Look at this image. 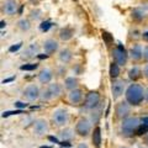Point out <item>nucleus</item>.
Here are the masks:
<instances>
[{
	"label": "nucleus",
	"instance_id": "obj_1",
	"mask_svg": "<svg viewBox=\"0 0 148 148\" xmlns=\"http://www.w3.org/2000/svg\"><path fill=\"white\" fill-rule=\"evenodd\" d=\"M125 98L131 106H137L145 100V89L140 84H131L126 89Z\"/></svg>",
	"mask_w": 148,
	"mask_h": 148
},
{
	"label": "nucleus",
	"instance_id": "obj_2",
	"mask_svg": "<svg viewBox=\"0 0 148 148\" xmlns=\"http://www.w3.org/2000/svg\"><path fill=\"white\" fill-rule=\"evenodd\" d=\"M141 126V120L136 116H130L122 120L121 123V133L125 137H131L138 131Z\"/></svg>",
	"mask_w": 148,
	"mask_h": 148
},
{
	"label": "nucleus",
	"instance_id": "obj_3",
	"mask_svg": "<svg viewBox=\"0 0 148 148\" xmlns=\"http://www.w3.org/2000/svg\"><path fill=\"white\" fill-rule=\"evenodd\" d=\"M92 122L86 117H80L77 120L75 126H74V131L79 137L85 138L92 132Z\"/></svg>",
	"mask_w": 148,
	"mask_h": 148
},
{
	"label": "nucleus",
	"instance_id": "obj_4",
	"mask_svg": "<svg viewBox=\"0 0 148 148\" xmlns=\"http://www.w3.org/2000/svg\"><path fill=\"white\" fill-rule=\"evenodd\" d=\"M52 120L58 127L67 126L68 122H69V112H68V110L63 109V108L56 109L52 112Z\"/></svg>",
	"mask_w": 148,
	"mask_h": 148
},
{
	"label": "nucleus",
	"instance_id": "obj_5",
	"mask_svg": "<svg viewBox=\"0 0 148 148\" xmlns=\"http://www.w3.org/2000/svg\"><path fill=\"white\" fill-rule=\"evenodd\" d=\"M49 131V125L47 120L45 119H36L34 121V126H32V132L37 137H43Z\"/></svg>",
	"mask_w": 148,
	"mask_h": 148
},
{
	"label": "nucleus",
	"instance_id": "obj_6",
	"mask_svg": "<svg viewBox=\"0 0 148 148\" xmlns=\"http://www.w3.org/2000/svg\"><path fill=\"white\" fill-rule=\"evenodd\" d=\"M100 104V94L98 91H89L84 99V108L86 110H95L99 108Z\"/></svg>",
	"mask_w": 148,
	"mask_h": 148
},
{
	"label": "nucleus",
	"instance_id": "obj_7",
	"mask_svg": "<svg viewBox=\"0 0 148 148\" xmlns=\"http://www.w3.org/2000/svg\"><path fill=\"white\" fill-rule=\"evenodd\" d=\"M115 114H116L117 119L120 120H125L130 117V114H131V105H130L127 101H120L115 106Z\"/></svg>",
	"mask_w": 148,
	"mask_h": 148
},
{
	"label": "nucleus",
	"instance_id": "obj_8",
	"mask_svg": "<svg viewBox=\"0 0 148 148\" xmlns=\"http://www.w3.org/2000/svg\"><path fill=\"white\" fill-rule=\"evenodd\" d=\"M40 94L41 90L36 84H29L22 91V95L27 101H36L37 99H40Z\"/></svg>",
	"mask_w": 148,
	"mask_h": 148
},
{
	"label": "nucleus",
	"instance_id": "obj_9",
	"mask_svg": "<svg viewBox=\"0 0 148 148\" xmlns=\"http://www.w3.org/2000/svg\"><path fill=\"white\" fill-rule=\"evenodd\" d=\"M112 56H114L115 63H117L119 66H125V64H126L128 54H127L126 49L123 48V46L121 43H120L117 47L112 51Z\"/></svg>",
	"mask_w": 148,
	"mask_h": 148
},
{
	"label": "nucleus",
	"instance_id": "obj_10",
	"mask_svg": "<svg viewBox=\"0 0 148 148\" xmlns=\"http://www.w3.org/2000/svg\"><path fill=\"white\" fill-rule=\"evenodd\" d=\"M123 92H126V83L123 80L120 79H115L111 84V94H112V98L116 100L120 96L123 95Z\"/></svg>",
	"mask_w": 148,
	"mask_h": 148
},
{
	"label": "nucleus",
	"instance_id": "obj_11",
	"mask_svg": "<svg viewBox=\"0 0 148 148\" xmlns=\"http://www.w3.org/2000/svg\"><path fill=\"white\" fill-rule=\"evenodd\" d=\"M83 98H84V94H83V90L80 89H74L68 92V101L72 105L80 104L83 101Z\"/></svg>",
	"mask_w": 148,
	"mask_h": 148
},
{
	"label": "nucleus",
	"instance_id": "obj_12",
	"mask_svg": "<svg viewBox=\"0 0 148 148\" xmlns=\"http://www.w3.org/2000/svg\"><path fill=\"white\" fill-rule=\"evenodd\" d=\"M38 51H40L38 45H37V43H30V45L26 47V49L24 51V52H22L21 57H22V58H26V59L32 58V57H35V56H38V54H40Z\"/></svg>",
	"mask_w": 148,
	"mask_h": 148
},
{
	"label": "nucleus",
	"instance_id": "obj_13",
	"mask_svg": "<svg viewBox=\"0 0 148 148\" xmlns=\"http://www.w3.org/2000/svg\"><path fill=\"white\" fill-rule=\"evenodd\" d=\"M53 78V72L51 68H43L38 74V82L41 84H48Z\"/></svg>",
	"mask_w": 148,
	"mask_h": 148
},
{
	"label": "nucleus",
	"instance_id": "obj_14",
	"mask_svg": "<svg viewBox=\"0 0 148 148\" xmlns=\"http://www.w3.org/2000/svg\"><path fill=\"white\" fill-rule=\"evenodd\" d=\"M3 11L6 15H14L17 11V3L15 0H5V3L3 4Z\"/></svg>",
	"mask_w": 148,
	"mask_h": 148
},
{
	"label": "nucleus",
	"instance_id": "obj_15",
	"mask_svg": "<svg viewBox=\"0 0 148 148\" xmlns=\"http://www.w3.org/2000/svg\"><path fill=\"white\" fill-rule=\"evenodd\" d=\"M101 142H103V138H101V128H100V126H96L91 132V143L95 148H100Z\"/></svg>",
	"mask_w": 148,
	"mask_h": 148
},
{
	"label": "nucleus",
	"instance_id": "obj_16",
	"mask_svg": "<svg viewBox=\"0 0 148 148\" xmlns=\"http://www.w3.org/2000/svg\"><path fill=\"white\" fill-rule=\"evenodd\" d=\"M43 49H45L46 53L52 54L58 49V42L57 41H54V40H52V38L46 40L43 42Z\"/></svg>",
	"mask_w": 148,
	"mask_h": 148
},
{
	"label": "nucleus",
	"instance_id": "obj_17",
	"mask_svg": "<svg viewBox=\"0 0 148 148\" xmlns=\"http://www.w3.org/2000/svg\"><path fill=\"white\" fill-rule=\"evenodd\" d=\"M47 90H48L52 99L58 98V96L62 94V86L59 83H51V84L47 86Z\"/></svg>",
	"mask_w": 148,
	"mask_h": 148
},
{
	"label": "nucleus",
	"instance_id": "obj_18",
	"mask_svg": "<svg viewBox=\"0 0 148 148\" xmlns=\"http://www.w3.org/2000/svg\"><path fill=\"white\" fill-rule=\"evenodd\" d=\"M130 56H131V58L135 59V61H140V59L143 57L142 46L141 45H135L131 49H130Z\"/></svg>",
	"mask_w": 148,
	"mask_h": 148
},
{
	"label": "nucleus",
	"instance_id": "obj_19",
	"mask_svg": "<svg viewBox=\"0 0 148 148\" xmlns=\"http://www.w3.org/2000/svg\"><path fill=\"white\" fill-rule=\"evenodd\" d=\"M58 57H59V61H61V62H63V63H69V62L72 61V58H73V53H72L71 49L64 48V49H62L61 52H59Z\"/></svg>",
	"mask_w": 148,
	"mask_h": 148
},
{
	"label": "nucleus",
	"instance_id": "obj_20",
	"mask_svg": "<svg viewBox=\"0 0 148 148\" xmlns=\"http://www.w3.org/2000/svg\"><path fill=\"white\" fill-rule=\"evenodd\" d=\"M64 88L69 91H72L74 89H78V79L74 78V77L66 78V80H64Z\"/></svg>",
	"mask_w": 148,
	"mask_h": 148
},
{
	"label": "nucleus",
	"instance_id": "obj_21",
	"mask_svg": "<svg viewBox=\"0 0 148 148\" xmlns=\"http://www.w3.org/2000/svg\"><path fill=\"white\" fill-rule=\"evenodd\" d=\"M74 35V31L72 27H64V29H62L61 31H59V38H61L62 41H68L71 40L72 37Z\"/></svg>",
	"mask_w": 148,
	"mask_h": 148
},
{
	"label": "nucleus",
	"instance_id": "obj_22",
	"mask_svg": "<svg viewBox=\"0 0 148 148\" xmlns=\"http://www.w3.org/2000/svg\"><path fill=\"white\" fill-rule=\"evenodd\" d=\"M141 74H142V72H141V69H140V67H132L131 69L128 71V78L131 80H137V79H140L141 78Z\"/></svg>",
	"mask_w": 148,
	"mask_h": 148
},
{
	"label": "nucleus",
	"instance_id": "obj_23",
	"mask_svg": "<svg viewBox=\"0 0 148 148\" xmlns=\"http://www.w3.org/2000/svg\"><path fill=\"white\" fill-rule=\"evenodd\" d=\"M109 73H110V77L112 78V79H116V78L120 75V66L117 63H111L110 64V71H109Z\"/></svg>",
	"mask_w": 148,
	"mask_h": 148
},
{
	"label": "nucleus",
	"instance_id": "obj_24",
	"mask_svg": "<svg viewBox=\"0 0 148 148\" xmlns=\"http://www.w3.org/2000/svg\"><path fill=\"white\" fill-rule=\"evenodd\" d=\"M17 26L20 27V30L22 31H29L31 29V25H30V21L27 18H20L17 21Z\"/></svg>",
	"mask_w": 148,
	"mask_h": 148
},
{
	"label": "nucleus",
	"instance_id": "obj_25",
	"mask_svg": "<svg viewBox=\"0 0 148 148\" xmlns=\"http://www.w3.org/2000/svg\"><path fill=\"white\" fill-rule=\"evenodd\" d=\"M72 132L73 131H72L71 128H64V130H62V131L59 132V136H61L62 140L67 141V140H71V138L73 137V133Z\"/></svg>",
	"mask_w": 148,
	"mask_h": 148
},
{
	"label": "nucleus",
	"instance_id": "obj_26",
	"mask_svg": "<svg viewBox=\"0 0 148 148\" xmlns=\"http://www.w3.org/2000/svg\"><path fill=\"white\" fill-rule=\"evenodd\" d=\"M132 17L135 18V20H142V18L145 17V11L141 10V9H135V10L132 11Z\"/></svg>",
	"mask_w": 148,
	"mask_h": 148
},
{
	"label": "nucleus",
	"instance_id": "obj_27",
	"mask_svg": "<svg viewBox=\"0 0 148 148\" xmlns=\"http://www.w3.org/2000/svg\"><path fill=\"white\" fill-rule=\"evenodd\" d=\"M40 99L42 100V101H49V100H52V98H51L49 92H48V90H47V88H45V89L41 90Z\"/></svg>",
	"mask_w": 148,
	"mask_h": 148
},
{
	"label": "nucleus",
	"instance_id": "obj_28",
	"mask_svg": "<svg viewBox=\"0 0 148 148\" xmlns=\"http://www.w3.org/2000/svg\"><path fill=\"white\" fill-rule=\"evenodd\" d=\"M37 68H38V64L37 63H27V64H24V66L20 67L21 71H35Z\"/></svg>",
	"mask_w": 148,
	"mask_h": 148
},
{
	"label": "nucleus",
	"instance_id": "obj_29",
	"mask_svg": "<svg viewBox=\"0 0 148 148\" xmlns=\"http://www.w3.org/2000/svg\"><path fill=\"white\" fill-rule=\"evenodd\" d=\"M51 27H52V24H51V21H49V20H46V21H43V22H41V25H40L41 31H43V32L48 31Z\"/></svg>",
	"mask_w": 148,
	"mask_h": 148
},
{
	"label": "nucleus",
	"instance_id": "obj_30",
	"mask_svg": "<svg viewBox=\"0 0 148 148\" xmlns=\"http://www.w3.org/2000/svg\"><path fill=\"white\" fill-rule=\"evenodd\" d=\"M103 38L106 41V42H110V41H112V36H111L109 32H106V31H103Z\"/></svg>",
	"mask_w": 148,
	"mask_h": 148
},
{
	"label": "nucleus",
	"instance_id": "obj_31",
	"mask_svg": "<svg viewBox=\"0 0 148 148\" xmlns=\"http://www.w3.org/2000/svg\"><path fill=\"white\" fill-rule=\"evenodd\" d=\"M21 46H22V42H18L16 45L11 46V47L9 48V52H16V51H18V48H21Z\"/></svg>",
	"mask_w": 148,
	"mask_h": 148
},
{
	"label": "nucleus",
	"instance_id": "obj_32",
	"mask_svg": "<svg viewBox=\"0 0 148 148\" xmlns=\"http://www.w3.org/2000/svg\"><path fill=\"white\" fill-rule=\"evenodd\" d=\"M40 14H41L40 10H32L31 11V18H35V20H37V18L40 17Z\"/></svg>",
	"mask_w": 148,
	"mask_h": 148
},
{
	"label": "nucleus",
	"instance_id": "obj_33",
	"mask_svg": "<svg viewBox=\"0 0 148 148\" xmlns=\"http://www.w3.org/2000/svg\"><path fill=\"white\" fill-rule=\"evenodd\" d=\"M75 148H90V146L88 145L86 142L82 141V142H79V143H78V145H77V147H75Z\"/></svg>",
	"mask_w": 148,
	"mask_h": 148
},
{
	"label": "nucleus",
	"instance_id": "obj_34",
	"mask_svg": "<svg viewBox=\"0 0 148 148\" xmlns=\"http://www.w3.org/2000/svg\"><path fill=\"white\" fill-rule=\"evenodd\" d=\"M143 58L148 61V46H146L145 48H143Z\"/></svg>",
	"mask_w": 148,
	"mask_h": 148
},
{
	"label": "nucleus",
	"instance_id": "obj_35",
	"mask_svg": "<svg viewBox=\"0 0 148 148\" xmlns=\"http://www.w3.org/2000/svg\"><path fill=\"white\" fill-rule=\"evenodd\" d=\"M26 105H27V104H25V103H21V101H16V103H15V106H16V108H20V109H22V108H26Z\"/></svg>",
	"mask_w": 148,
	"mask_h": 148
},
{
	"label": "nucleus",
	"instance_id": "obj_36",
	"mask_svg": "<svg viewBox=\"0 0 148 148\" xmlns=\"http://www.w3.org/2000/svg\"><path fill=\"white\" fill-rule=\"evenodd\" d=\"M143 74H145V77L148 79V64H146L145 68H143Z\"/></svg>",
	"mask_w": 148,
	"mask_h": 148
},
{
	"label": "nucleus",
	"instance_id": "obj_37",
	"mask_svg": "<svg viewBox=\"0 0 148 148\" xmlns=\"http://www.w3.org/2000/svg\"><path fill=\"white\" fill-rule=\"evenodd\" d=\"M141 121L143 122V125H145V126H147V127H148V117H143V119L141 120Z\"/></svg>",
	"mask_w": 148,
	"mask_h": 148
},
{
	"label": "nucleus",
	"instance_id": "obj_38",
	"mask_svg": "<svg viewBox=\"0 0 148 148\" xmlns=\"http://www.w3.org/2000/svg\"><path fill=\"white\" fill-rule=\"evenodd\" d=\"M142 37H143L145 40H148V31H145V32H143V34H142Z\"/></svg>",
	"mask_w": 148,
	"mask_h": 148
},
{
	"label": "nucleus",
	"instance_id": "obj_39",
	"mask_svg": "<svg viewBox=\"0 0 148 148\" xmlns=\"http://www.w3.org/2000/svg\"><path fill=\"white\" fill-rule=\"evenodd\" d=\"M145 100L148 101V88H147V89H145Z\"/></svg>",
	"mask_w": 148,
	"mask_h": 148
},
{
	"label": "nucleus",
	"instance_id": "obj_40",
	"mask_svg": "<svg viewBox=\"0 0 148 148\" xmlns=\"http://www.w3.org/2000/svg\"><path fill=\"white\" fill-rule=\"evenodd\" d=\"M37 57H38L40 59H43V58H47V57H48V54H38Z\"/></svg>",
	"mask_w": 148,
	"mask_h": 148
},
{
	"label": "nucleus",
	"instance_id": "obj_41",
	"mask_svg": "<svg viewBox=\"0 0 148 148\" xmlns=\"http://www.w3.org/2000/svg\"><path fill=\"white\" fill-rule=\"evenodd\" d=\"M5 26H6V22H5V21H1V22H0V27H1V30H3Z\"/></svg>",
	"mask_w": 148,
	"mask_h": 148
},
{
	"label": "nucleus",
	"instance_id": "obj_42",
	"mask_svg": "<svg viewBox=\"0 0 148 148\" xmlns=\"http://www.w3.org/2000/svg\"><path fill=\"white\" fill-rule=\"evenodd\" d=\"M120 148H130V147H126V146H122V147H120Z\"/></svg>",
	"mask_w": 148,
	"mask_h": 148
},
{
	"label": "nucleus",
	"instance_id": "obj_43",
	"mask_svg": "<svg viewBox=\"0 0 148 148\" xmlns=\"http://www.w3.org/2000/svg\"><path fill=\"white\" fill-rule=\"evenodd\" d=\"M140 148H148V147H145V146H142V147H140Z\"/></svg>",
	"mask_w": 148,
	"mask_h": 148
},
{
	"label": "nucleus",
	"instance_id": "obj_44",
	"mask_svg": "<svg viewBox=\"0 0 148 148\" xmlns=\"http://www.w3.org/2000/svg\"><path fill=\"white\" fill-rule=\"evenodd\" d=\"M73 1H77V0H73Z\"/></svg>",
	"mask_w": 148,
	"mask_h": 148
}]
</instances>
